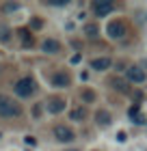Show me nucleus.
Returning <instances> with one entry per match:
<instances>
[{
	"label": "nucleus",
	"mask_w": 147,
	"mask_h": 151,
	"mask_svg": "<svg viewBox=\"0 0 147 151\" xmlns=\"http://www.w3.org/2000/svg\"><path fill=\"white\" fill-rule=\"evenodd\" d=\"M108 67H110V58H106V56L91 60V69H95V71H104V69H108Z\"/></svg>",
	"instance_id": "obj_10"
},
{
	"label": "nucleus",
	"mask_w": 147,
	"mask_h": 151,
	"mask_svg": "<svg viewBox=\"0 0 147 151\" xmlns=\"http://www.w3.org/2000/svg\"><path fill=\"white\" fill-rule=\"evenodd\" d=\"M35 93V80L33 78H20L15 82V95H20V97H30V95Z\"/></svg>",
	"instance_id": "obj_2"
},
{
	"label": "nucleus",
	"mask_w": 147,
	"mask_h": 151,
	"mask_svg": "<svg viewBox=\"0 0 147 151\" xmlns=\"http://www.w3.org/2000/svg\"><path fill=\"white\" fill-rule=\"evenodd\" d=\"M4 9H7V11H15V9H17V4H7Z\"/></svg>",
	"instance_id": "obj_21"
},
{
	"label": "nucleus",
	"mask_w": 147,
	"mask_h": 151,
	"mask_svg": "<svg viewBox=\"0 0 147 151\" xmlns=\"http://www.w3.org/2000/svg\"><path fill=\"white\" fill-rule=\"evenodd\" d=\"M125 76H128L130 82H134V84H143L145 82V71L141 69V67H128V71H125Z\"/></svg>",
	"instance_id": "obj_6"
},
{
	"label": "nucleus",
	"mask_w": 147,
	"mask_h": 151,
	"mask_svg": "<svg viewBox=\"0 0 147 151\" xmlns=\"http://www.w3.org/2000/svg\"><path fill=\"white\" fill-rule=\"evenodd\" d=\"M113 9H115V2H110V0H95V2H93V11H95L97 17L108 15Z\"/></svg>",
	"instance_id": "obj_5"
},
{
	"label": "nucleus",
	"mask_w": 147,
	"mask_h": 151,
	"mask_svg": "<svg viewBox=\"0 0 147 151\" xmlns=\"http://www.w3.org/2000/svg\"><path fill=\"white\" fill-rule=\"evenodd\" d=\"M46 108H48V112L59 114V112L65 110V99H61V97H52V99H48V101H46Z\"/></svg>",
	"instance_id": "obj_7"
},
{
	"label": "nucleus",
	"mask_w": 147,
	"mask_h": 151,
	"mask_svg": "<svg viewBox=\"0 0 147 151\" xmlns=\"http://www.w3.org/2000/svg\"><path fill=\"white\" fill-rule=\"evenodd\" d=\"M54 138L59 142H72L74 140V129L67 125H56L54 127Z\"/></svg>",
	"instance_id": "obj_4"
},
{
	"label": "nucleus",
	"mask_w": 147,
	"mask_h": 151,
	"mask_svg": "<svg viewBox=\"0 0 147 151\" xmlns=\"http://www.w3.org/2000/svg\"><path fill=\"white\" fill-rule=\"evenodd\" d=\"M82 99H85V101H89V104H91V101L95 99V93H93V91H89V88H87V91H82Z\"/></svg>",
	"instance_id": "obj_15"
},
{
	"label": "nucleus",
	"mask_w": 147,
	"mask_h": 151,
	"mask_svg": "<svg viewBox=\"0 0 147 151\" xmlns=\"http://www.w3.org/2000/svg\"><path fill=\"white\" fill-rule=\"evenodd\" d=\"M138 110H141V108H138V104H134V106L130 108V116H132V119H134V121L138 119V116H141V114H138Z\"/></svg>",
	"instance_id": "obj_17"
},
{
	"label": "nucleus",
	"mask_w": 147,
	"mask_h": 151,
	"mask_svg": "<svg viewBox=\"0 0 147 151\" xmlns=\"http://www.w3.org/2000/svg\"><path fill=\"white\" fill-rule=\"evenodd\" d=\"M125 24L121 22V19H113V22H108L106 26V32H108V37L110 39H123L125 37Z\"/></svg>",
	"instance_id": "obj_3"
},
{
	"label": "nucleus",
	"mask_w": 147,
	"mask_h": 151,
	"mask_svg": "<svg viewBox=\"0 0 147 151\" xmlns=\"http://www.w3.org/2000/svg\"><path fill=\"white\" fill-rule=\"evenodd\" d=\"M33 28H41V19H33Z\"/></svg>",
	"instance_id": "obj_20"
},
{
	"label": "nucleus",
	"mask_w": 147,
	"mask_h": 151,
	"mask_svg": "<svg viewBox=\"0 0 147 151\" xmlns=\"http://www.w3.org/2000/svg\"><path fill=\"white\" fill-rule=\"evenodd\" d=\"M95 121H97V125H102V127H106V125H110V112L108 110H97L95 112Z\"/></svg>",
	"instance_id": "obj_11"
},
{
	"label": "nucleus",
	"mask_w": 147,
	"mask_h": 151,
	"mask_svg": "<svg viewBox=\"0 0 147 151\" xmlns=\"http://www.w3.org/2000/svg\"><path fill=\"white\" fill-rule=\"evenodd\" d=\"M41 47H43V52H48V54H56V52H61V43L56 39H46L43 43H41Z\"/></svg>",
	"instance_id": "obj_9"
},
{
	"label": "nucleus",
	"mask_w": 147,
	"mask_h": 151,
	"mask_svg": "<svg viewBox=\"0 0 147 151\" xmlns=\"http://www.w3.org/2000/svg\"><path fill=\"white\" fill-rule=\"evenodd\" d=\"M22 114V108H20L17 101H13V97L0 93V116L4 119H11V116H20Z\"/></svg>",
	"instance_id": "obj_1"
},
{
	"label": "nucleus",
	"mask_w": 147,
	"mask_h": 151,
	"mask_svg": "<svg viewBox=\"0 0 147 151\" xmlns=\"http://www.w3.org/2000/svg\"><path fill=\"white\" fill-rule=\"evenodd\" d=\"M9 35H11V30H9V26H4V24H0V41H9Z\"/></svg>",
	"instance_id": "obj_14"
},
{
	"label": "nucleus",
	"mask_w": 147,
	"mask_h": 151,
	"mask_svg": "<svg viewBox=\"0 0 147 151\" xmlns=\"http://www.w3.org/2000/svg\"><path fill=\"white\" fill-rule=\"evenodd\" d=\"M97 32H100V30H97V26H95V24H87V26H85V35H87L89 39H95V37H97Z\"/></svg>",
	"instance_id": "obj_12"
},
{
	"label": "nucleus",
	"mask_w": 147,
	"mask_h": 151,
	"mask_svg": "<svg viewBox=\"0 0 147 151\" xmlns=\"http://www.w3.org/2000/svg\"><path fill=\"white\" fill-rule=\"evenodd\" d=\"M24 142H26L28 147H35V145H37V140H35L33 136H26V138H24Z\"/></svg>",
	"instance_id": "obj_18"
},
{
	"label": "nucleus",
	"mask_w": 147,
	"mask_h": 151,
	"mask_svg": "<svg viewBox=\"0 0 147 151\" xmlns=\"http://www.w3.org/2000/svg\"><path fill=\"white\" fill-rule=\"evenodd\" d=\"M20 35H22V39H24V43H26V45H28V43L33 45V41H35V39L28 37V30H20Z\"/></svg>",
	"instance_id": "obj_16"
},
{
	"label": "nucleus",
	"mask_w": 147,
	"mask_h": 151,
	"mask_svg": "<svg viewBox=\"0 0 147 151\" xmlns=\"http://www.w3.org/2000/svg\"><path fill=\"white\" fill-rule=\"evenodd\" d=\"M117 140L123 142V140H125V132H119V134H117Z\"/></svg>",
	"instance_id": "obj_19"
},
{
	"label": "nucleus",
	"mask_w": 147,
	"mask_h": 151,
	"mask_svg": "<svg viewBox=\"0 0 147 151\" xmlns=\"http://www.w3.org/2000/svg\"><path fill=\"white\" fill-rule=\"evenodd\" d=\"M85 116H87L85 108H76V110H72V121H82Z\"/></svg>",
	"instance_id": "obj_13"
},
{
	"label": "nucleus",
	"mask_w": 147,
	"mask_h": 151,
	"mask_svg": "<svg viewBox=\"0 0 147 151\" xmlns=\"http://www.w3.org/2000/svg\"><path fill=\"white\" fill-rule=\"evenodd\" d=\"M52 84L56 86V88H65V86H69V76L65 73V71H56L52 76Z\"/></svg>",
	"instance_id": "obj_8"
}]
</instances>
